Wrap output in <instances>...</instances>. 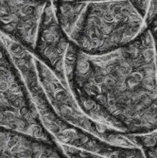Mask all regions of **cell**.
<instances>
[{"label":"cell","instance_id":"obj_1","mask_svg":"<svg viewBox=\"0 0 157 158\" xmlns=\"http://www.w3.org/2000/svg\"><path fill=\"white\" fill-rule=\"evenodd\" d=\"M64 73L78 105L93 120L125 134L157 128V67L149 27L130 44L97 56L70 40Z\"/></svg>","mask_w":157,"mask_h":158},{"label":"cell","instance_id":"obj_2","mask_svg":"<svg viewBox=\"0 0 157 158\" xmlns=\"http://www.w3.org/2000/svg\"><path fill=\"white\" fill-rule=\"evenodd\" d=\"M151 0H93L69 38L83 53L97 56L135 40L149 27Z\"/></svg>","mask_w":157,"mask_h":158},{"label":"cell","instance_id":"obj_3","mask_svg":"<svg viewBox=\"0 0 157 158\" xmlns=\"http://www.w3.org/2000/svg\"><path fill=\"white\" fill-rule=\"evenodd\" d=\"M0 38L20 71L43 125L54 136L56 141H59L63 145L89 152L97 157H146L142 148H126L110 144L73 124L61 120L39 81L33 55L4 34L0 35Z\"/></svg>","mask_w":157,"mask_h":158},{"label":"cell","instance_id":"obj_4","mask_svg":"<svg viewBox=\"0 0 157 158\" xmlns=\"http://www.w3.org/2000/svg\"><path fill=\"white\" fill-rule=\"evenodd\" d=\"M0 125L58 144L43 125L31 95L0 39Z\"/></svg>","mask_w":157,"mask_h":158},{"label":"cell","instance_id":"obj_5","mask_svg":"<svg viewBox=\"0 0 157 158\" xmlns=\"http://www.w3.org/2000/svg\"><path fill=\"white\" fill-rule=\"evenodd\" d=\"M34 64L42 87L61 120L73 124L110 144L126 148H140L133 134L121 133L86 116L78 105L69 88L61 82L46 64L35 57Z\"/></svg>","mask_w":157,"mask_h":158},{"label":"cell","instance_id":"obj_6","mask_svg":"<svg viewBox=\"0 0 157 158\" xmlns=\"http://www.w3.org/2000/svg\"><path fill=\"white\" fill-rule=\"evenodd\" d=\"M48 0H0V32L34 52L39 23Z\"/></svg>","mask_w":157,"mask_h":158},{"label":"cell","instance_id":"obj_7","mask_svg":"<svg viewBox=\"0 0 157 158\" xmlns=\"http://www.w3.org/2000/svg\"><path fill=\"white\" fill-rule=\"evenodd\" d=\"M69 42L56 19L52 0H48L41 16L32 55L46 64L66 87L64 56Z\"/></svg>","mask_w":157,"mask_h":158},{"label":"cell","instance_id":"obj_8","mask_svg":"<svg viewBox=\"0 0 157 158\" xmlns=\"http://www.w3.org/2000/svg\"><path fill=\"white\" fill-rule=\"evenodd\" d=\"M66 157L59 144L0 125V158Z\"/></svg>","mask_w":157,"mask_h":158},{"label":"cell","instance_id":"obj_9","mask_svg":"<svg viewBox=\"0 0 157 158\" xmlns=\"http://www.w3.org/2000/svg\"><path fill=\"white\" fill-rule=\"evenodd\" d=\"M54 12L63 31L68 38L78 27L87 2H74L65 0H53Z\"/></svg>","mask_w":157,"mask_h":158},{"label":"cell","instance_id":"obj_10","mask_svg":"<svg viewBox=\"0 0 157 158\" xmlns=\"http://www.w3.org/2000/svg\"><path fill=\"white\" fill-rule=\"evenodd\" d=\"M133 136L143 151L157 145V128L145 134H133Z\"/></svg>","mask_w":157,"mask_h":158},{"label":"cell","instance_id":"obj_11","mask_svg":"<svg viewBox=\"0 0 157 158\" xmlns=\"http://www.w3.org/2000/svg\"><path fill=\"white\" fill-rule=\"evenodd\" d=\"M149 30L153 39V45L155 49V58H156V67H157V15L149 25Z\"/></svg>","mask_w":157,"mask_h":158},{"label":"cell","instance_id":"obj_12","mask_svg":"<svg viewBox=\"0 0 157 158\" xmlns=\"http://www.w3.org/2000/svg\"><path fill=\"white\" fill-rule=\"evenodd\" d=\"M146 153V157H150V158H157V145L149 149H146L145 151Z\"/></svg>","mask_w":157,"mask_h":158},{"label":"cell","instance_id":"obj_13","mask_svg":"<svg viewBox=\"0 0 157 158\" xmlns=\"http://www.w3.org/2000/svg\"><path fill=\"white\" fill-rule=\"evenodd\" d=\"M65 1H74V2H89L93 0H65Z\"/></svg>","mask_w":157,"mask_h":158}]
</instances>
